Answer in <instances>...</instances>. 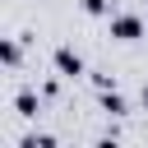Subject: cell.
<instances>
[{"mask_svg": "<svg viewBox=\"0 0 148 148\" xmlns=\"http://www.w3.org/2000/svg\"><path fill=\"white\" fill-rule=\"evenodd\" d=\"M51 65H56V74H60V79H79V74H83V56H79L74 46H65V42L51 51Z\"/></svg>", "mask_w": 148, "mask_h": 148, "instance_id": "obj_2", "label": "cell"}, {"mask_svg": "<svg viewBox=\"0 0 148 148\" xmlns=\"http://www.w3.org/2000/svg\"><path fill=\"white\" fill-rule=\"evenodd\" d=\"M23 148H56L51 134H23Z\"/></svg>", "mask_w": 148, "mask_h": 148, "instance_id": "obj_7", "label": "cell"}, {"mask_svg": "<svg viewBox=\"0 0 148 148\" xmlns=\"http://www.w3.org/2000/svg\"><path fill=\"white\" fill-rule=\"evenodd\" d=\"M79 9L88 18H102V14H111V0H79Z\"/></svg>", "mask_w": 148, "mask_h": 148, "instance_id": "obj_6", "label": "cell"}, {"mask_svg": "<svg viewBox=\"0 0 148 148\" xmlns=\"http://www.w3.org/2000/svg\"><path fill=\"white\" fill-rule=\"evenodd\" d=\"M106 23H111V37H116V42H139V37L148 32V23H143L139 14H106Z\"/></svg>", "mask_w": 148, "mask_h": 148, "instance_id": "obj_1", "label": "cell"}, {"mask_svg": "<svg viewBox=\"0 0 148 148\" xmlns=\"http://www.w3.org/2000/svg\"><path fill=\"white\" fill-rule=\"evenodd\" d=\"M92 88L102 92V88H116V83H111V74H102V69H97V74H92Z\"/></svg>", "mask_w": 148, "mask_h": 148, "instance_id": "obj_8", "label": "cell"}, {"mask_svg": "<svg viewBox=\"0 0 148 148\" xmlns=\"http://www.w3.org/2000/svg\"><path fill=\"white\" fill-rule=\"evenodd\" d=\"M0 60H5V69H18V60H23V42H18V37H5V42H0Z\"/></svg>", "mask_w": 148, "mask_h": 148, "instance_id": "obj_5", "label": "cell"}, {"mask_svg": "<svg viewBox=\"0 0 148 148\" xmlns=\"http://www.w3.org/2000/svg\"><path fill=\"white\" fill-rule=\"evenodd\" d=\"M97 102H102V111H106L111 120H116V116H130V102H125L116 88H102V92H97Z\"/></svg>", "mask_w": 148, "mask_h": 148, "instance_id": "obj_4", "label": "cell"}, {"mask_svg": "<svg viewBox=\"0 0 148 148\" xmlns=\"http://www.w3.org/2000/svg\"><path fill=\"white\" fill-rule=\"evenodd\" d=\"M139 102H143V111H148V83H143V92H139Z\"/></svg>", "mask_w": 148, "mask_h": 148, "instance_id": "obj_9", "label": "cell"}, {"mask_svg": "<svg viewBox=\"0 0 148 148\" xmlns=\"http://www.w3.org/2000/svg\"><path fill=\"white\" fill-rule=\"evenodd\" d=\"M14 111H18L23 120H32V116L42 111V92H32V88H18V92H14Z\"/></svg>", "mask_w": 148, "mask_h": 148, "instance_id": "obj_3", "label": "cell"}]
</instances>
